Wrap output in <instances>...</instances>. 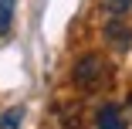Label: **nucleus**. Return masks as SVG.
<instances>
[{"instance_id":"f03ea898","label":"nucleus","mask_w":132,"mask_h":129,"mask_svg":"<svg viewBox=\"0 0 132 129\" xmlns=\"http://www.w3.org/2000/svg\"><path fill=\"white\" fill-rule=\"evenodd\" d=\"M105 34H109V44L119 48V51H125V48L132 44V27H129L122 17H112L109 24H105Z\"/></svg>"},{"instance_id":"423d86ee","label":"nucleus","mask_w":132,"mask_h":129,"mask_svg":"<svg viewBox=\"0 0 132 129\" xmlns=\"http://www.w3.org/2000/svg\"><path fill=\"white\" fill-rule=\"evenodd\" d=\"M61 112H64V116H61V126H64V129H85V126H81V109H78V105H64Z\"/></svg>"},{"instance_id":"7ed1b4c3","label":"nucleus","mask_w":132,"mask_h":129,"mask_svg":"<svg viewBox=\"0 0 132 129\" xmlns=\"http://www.w3.org/2000/svg\"><path fill=\"white\" fill-rule=\"evenodd\" d=\"M95 126L98 129H122V119H119V105H115V102H105V105L95 112Z\"/></svg>"},{"instance_id":"0eeeda50","label":"nucleus","mask_w":132,"mask_h":129,"mask_svg":"<svg viewBox=\"0 0 132 129\" xmlns=\"http://www.w3.org/2000/svg\"><path fill=\"white\" fill-rule=\"evenodd\" d=\"M129 7H132V0H105V14H109V17L129 14Z\"/></svg>"},{"instance_id":"6e6552de","label":"nucleus","mask_w":132,"mask_h":129,"mask_svg":"<svg viewBox=\"0 0 132 129\" xmlns=\"http://www.w3.org/2000/svg\"><path fill=\"white\" fill-rule=\"evenodd\" d=\"M119 119H122V129H132V95L125 105H119Z\"/></svg>"},{"instance_id":"f257e3e1","label":"nucleus","mask_w":132,"mask_h":129,"mask_svg":"<svg viewBox=\"0 0 132 129\" xmlns=\"http://www.w3.org/2000/svg\"><path fill=\"white\" fill-rule=\"evenodd\" d=\"M71 82H75L78 88H85V92L102 88V82H109V61H105L102 55H85L81 61L75 65Z\"/></svg>"},{"instance_id":"39448f33","label":"nucleus","mask_w":132,"mask_h":129,"mask_svg":"<svg viewBox=\"0 0 132 129\" xmlns=\"http://www.w3.org/2000/svg\"><path fill=\"white\" fill-rule=\"evenodd\" d=\"M24 116H27V109H24V105H10L4 116H0V129H17V126L24 122Z\"/></svg>"},{"instance_id":"20e7f679","label":"nucleus","mask_w":132,"mask_h":129,"mask_svg":"<svg viewBox=\"0 0 132 129\" xmlns=\"http://www.w3.org/2000/svg\"><path fill=\"white\" fill-rule=\"evenodd\" d=\"M14 7H17V0H0V37H7V34H10Z\"/></svg>"}]
</instances>
